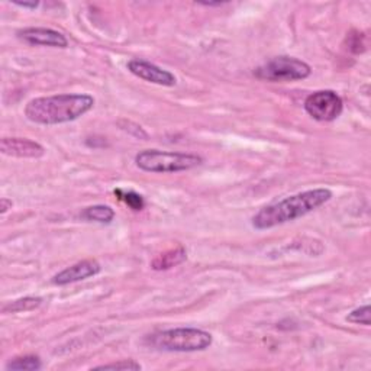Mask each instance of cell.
I'll return each instance as SVG.
<instances>
[{"mask_svg": "<svg viewBox=\"0 0 371 371\" xmlns=\"http://www.w3.org/2000/svg\"><path fill=\"white\" fill-rule=\"evenodd\" d=\"M331 199L332 191L325 187L300 191L297 195L264 206L253 216L251 225L258 231H264L292 222L321 208Z\"/></svg>", "mask_w": 371, "mask_h": 371, "instance_id": "6da1fadb", "label": "cell"}, {"mask_svg": "<svg viewBox=\"0 0 371 371\" xmlns=\"http://www.w3.org/2000/svg\"><path fill=\"white\" fill-rule=\"evenodd\" d=\"M93 106L94 99L90 94L65 93L45 96L28 102L25 106V116L38 125H60L86 115Z\"/></svg>", "mask_w": 371, "mask_h": 371, "instance_id": "7a4b0ae2", "label": "cell"}, {"mask_svg": "<svg viewBox=\"0 0 371 371\" xmlns=\"http://www.w3.org/2000/svg\"><path fill=\"white\" fill-rule=\"evenodd\" d=\"M213 337L198 328H173L149 335L145 339L147 346L160 351L169 352H196L208 350Z\"/></svg>", "mask_w": 371, "mask_h": 371, "instance_id": "3957f363", "label": "cell"}, {"mask_svg": "<svg viewBox=\"0 0 371 371\" xmlns=\"http://www.w3.org/2000/svg\"><path fill=\"white\" fill-rule=\"evenodd\" d=\"M202 162L203 158L196 154L161 149H144L135 156L136 167L147 173H180L195 169Z\"/></svg>", "mask_w": 371, "mask_h": 371, "instance_id": "277c9868", "label": "cell"}, {"mask_svg": "<svg viewBox=\"0 0 371 371\" xmlns=\"http://www.w3.org/2000/svg\"><path fill=\"white\" fill-rule=\"evenodd\" d=\"M312 74V68L308 63L296 57L280 56L259 65L254 76L259 80L273 81V83H287V81L305 80Z\"/></svg>", "mask_w": 371, "mask_h": 371, "instance_id": "5b68a950", "label": "cell"}, {"mask_svg": "<svg viewBox=\"0 0 371 371\" xmlns=\"http://www.w3.org/2000/svg\"><path fill=\"white\" fill-rule=\"evenodd\" d=\"M305 111L319 122H332L343 111L341 96L334 90H318L309 94L305 100Z\"/></svg>", "mask_w": 371, "mask_h": 371, "instance_id": "8992f818", "label": "cell"}, {"mask_svg": "<svg viewBox=\"0 0 371 371\" xmlns=\"http://www.w3.org/2000/svg\"><path fill=\"white\" fill-rule=\"evenodd\" d=\"M128 70L138 78L148 81V83L166 87H173L177 83V78L173 73L164 70V68L147 60L132 59L131 61H128Z\"/></svg>", "mask_w": 371, "mask_h": 371, "instance_id": "52a82bcc", "label": "cell"}, {"mask_svg": "<svg viewBox=\"0 0 371 371\" xmlns=\"http://www.w3.org/2000/svg\"><path fill=\"white\" fill-rule=\"evenodd\" d=\"M102 271V266L99 264V261L96 259H83L78 261V263L64 268L59 274L52 277V284L56 286H67L77 282H83L86 279L98 276Z\"/></svg>", "mask_w": 371, "mask_h": 371, "instance_id": "ba28073f", "label": "cell"}, {"mask_svg": "<svg viewBox=\"0 0 371 371\" xmlns=\"http://www.w3.org/2000/svg\"><path fill=\"white\" fill-rule=\"evenodd\" d=\"M18 38L30 45H41V47H54V48H67V38L59 32L50 28H25L18 31Z\"/></svg>", "mask_w": 371, "mask_h": 371, "instance_id": "9c48e42d", "label": "cell"}, {"mask_svg": "<svg viewBox=\"0 0 371 371\" xmlns=\"http://www.w3.org/2000/svg\"><path fill=\"white\" fill-rule=\"evenodd\" d=\"M0 151L15 158H41L45 154L43 145L28 138H3L0 142Z\"/></svg>", "mask_w": 371, "mask_h": 371, "instance_id": "30bf717a", "label": "cell"}, {"mask_svg": "<svg viewBox=\"0 0 371 371\" xmlns=\"http://www.w3.org/2000/svg\"><path fill=\"white\" fill-rule=\"evenodd\" d=\"M187 259V251L184 246L178 245L177 248L169 250L166 253H162L157 255L153 261H151V268L156 271H164V270H170L176 266L183 264Z\"/></svg>", "mask_w": 371, "mask_h": 371, "instance_id": "8fae6325", "label": "cell"}, {"mask_svg": "<svg viewBox=\"0 0 371 371\" xmlns=\"http://www.w3.org/2000/svg\"><path fill=\"white\" fill-rule=\"evenodd\" d=\"M86 221L89 222H99V224H111L115 218V211L111 206L106 204H94L90 208H86L81 213Z\"/></svg>", "mask_w": 371, "mask_h": 371, "instance_id": "7c38bea8", "label": "cell"}, {"mask_svg": "<svg viewBox=\"0 0 371 371\" xmlns=\"http://www.w3.org/2000/svg\"><path fill=\"white\" fill-rule=\"evenodd\" d=\"M41 305H43V299L38 296H26L22 299H17L13 301H9L3 308L2 313H19V312H30L38 309Z\"/></svg>", "mask_w": 371, "mask_h": 371, "instance_id": "4fadbf2b", "label": "cell"}, {"mask_svg": "<svg viewBox=\"0 0 371 371\" xmlns=\"http://www.w3.org/2000/svg\"><path fill=\"white\" fill-rule=\"evenodd\" d=\"M43 368V361L38 355L17 357L6 364L8 371H36Z\"/></svg>", "mask_w": 371, "mask_h": 371, "instance_id": "5bb4252c", "label": "cell"}, {"mask_svg": "<svg viewBox=\"0 0 371 371\" xmlns=\"http://www.w3.org/2000/svg\"><path fill=\"white\" fill-rule=\"evenodd\" d=\"M115 195L122 202H125L132 211H142L144 209L145 202H144L142 196L138 195V193H135V191H132V190H128L127 191V190H122V189H116L115 190Z\"/></svg>", "mask_w": 371, "mask_h": 371, "instance_id": "9a60e30c", "label": "cell"}, {"mask_svg": "<svg viewBox=\"0 0 371 371\" xmlns=\"http://www.w3.org/2000/svg\"><path fill=\"white\" fill-rule=\"evenodd\" d=\"M347 321L351 322V324H357V325L370 326L371 325V309H370V305H364L361 308L354 309L351 313H348Z\"/></svg>", "mask_w": 371, "mask_h": 371, "instance_id": "2e32d148", "label": "cell"}, {"mask_svg": "<svg viewBox=\"0 0 371 371\" xmlns=\"http://www.w3.org/2000/svg\"><path fill=\"white\" fill-rule=\"evenodd\" d=\"M347 48L354 54H361L367 48V39L363 32L352 31L347 36Z\"/></svg>", "mask_w": 371, "mask_h": 371, "instance_id": "e0dca14e", "label": "cell"}, {"mask_svg": "<svg viewBox=\"0 0 371 371\" xmlns=\"http://www.w3.org/2000/svg\"><path fill=\"white\" fill-rule=\"evenodd\" d=\"M92 370H116V371H140L142 370V365L136 363L135 360H120L116 363H109L103 365H98Z\"/></svg>", "mask_w": 371, "mask_h": 371, "instance_id": "ac0fdd59", "label": "cell"}, {"mask_svg": "<svg viewBox=\"0 0 371 371\" xmlns=\"http://www.w3.org/2000/svg\"><path fill=\"white\" fill-rule=\"evenodd\" d=\"M12 208H13V202L10 199H8V198L0 199V213L5 215Z\"/></svg>", "mask_w": 371, "mask_h": 371, "instance_id": "d6986e66", "label": "cell"}, {"mask_svg": "<svg viewBox=\"0 0 371 371\" xmlns=\"http://www.w3.org/2000/svg\"><path fill=\"white\" fill-rule=\"evenodd\" d=\"M13 5L18 8H23V9H36L39 6V2H13Z\"/></svg>", "mask_w": 371, "mask_h": 371, "instance_id": "ffe728a7", "label": "cell"}, {"mask_svg": "<svg viewBox=\"0 0 371 371\" xmlns=\"http://www.w3.org/2000/svg\"><path fill=\"white\" fill-rule=\"evenodd\" d=\"M199 5L202 6H208V8H212V6H224L225 2H199Z\"/></svg>", "mask_w": 371, "mask_h": 371, "instance_id": "44dd1931", "label": "cell"}]
</instances>
